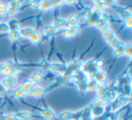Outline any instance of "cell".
<instances>
[{"instance_id": "cell-1", "label": "cell", "mask_w": 132, "mask_h": 120, "mask_svg": "<svg viewBox=\"0 0 132 120\" xmlns=\"http://www.w3.org/2000/svg\"><path fill=\"white\" fill-rule=\"evenodd\" d=\"M101 12L98 11V10H94V11H92V15H90V17H89L88 19H87V24L88 25H95L96 23H97V21L100 19V15H101Z\"/></svg>"}, {"instance_id": "cell-2", "label": "cell", "mask_w": 132, "mask_h": 120, "mask_svg": "<svg viewBox=\"0 0 132 120\" xmlns=\"http://www.w3.org/2000/svg\"><path fill=\"white\" fill-rule=\"evenodd\" d=\"M93 77H94V80H95V82L98 84L103 83V82H105L107 80L106 72H104V71H97Z\"/></svg>"}, {"instance_id": "cell-3", "label": "cell", "mask_w": 132, "mask_h": 120, "mask_svg": "<svg viewBox=\"0 0 132 120\" xmlns=\"http://www.w3.org/2000/svg\"><path fill=\"white\" fill-rule=\"evenodd\" d=\"M41 114H42L43 117L46 120H53L55 118V113L52 110L51 108H44L41 111Z\"/></svg>"}, {"instance_id": "cell-4", "label": "cell", "mask_w": 132, "mask_h": 120, "mask_svg": "<svg viewBox=\"0 0 132 120\" xmlns=\"http://www.w3.org/2000/svg\"><path fill=\"white\" fill-rule=\"evenodd\" d=\"M34 32H35V30H34L32 27H24V28H22L18 33H19V35H20V37L29 38Z\"/></svg>"}, {"instance_id": "cell-5", "label": "cell", "mask_w": 132, "mask_h": 120, "mask_svg": "<svg viewBox=\"0 0 132 120\" xmlns=\"http://www.w3.org/2000/svg\"><path fill=\"white\" fill-rule=\"evenodd\" d=\"M17 119H21V120H28V119H31L33 117V114L28 111H21V112L17 113L15 115Z\"/></svg>"}, {"instance_id": "cell-6", "label": "cell", "mask_w": 132, "mask_h": 120, "mask_svg": "<svg viewBox=\"0 0 132 120\" xmlns=\"http://www.w3.org/2000/svg\"><path fill=\"white\" fill-rule=\"evenodd\" d=\"M90 111H92L90 113L92 114V116H94L95 117H98V116H101V115L103 114V112H104V107L99 105H94L92 110H90Z\"/></svg>"}, {"instance_id": "cell-7", "label": "cell", "mask_w": 132, "mask_h": 120, "mask_svg": "<svg viewBox=\"0 0 132 120\" xmlns=\"http://www.w3.org/2000/svg\"><path fill=\"white\" fill-rule=\"evenodd\" d=\"M33 87H34L33 82H31L30 80H26V81H24V83L22 84V87H21V89L24 90V93L31 94V91H32V89H33Z\"/></svg>"}, {"instance_id": "cell-8", "label": "cell", "mask_w": 132, "mask_h": 120, "mask_svg": "<svg viewBox=\"0 0 132 120\" xmlns=\"http://www.w3.org/2000/svg\"><path fill=\"white\" fill-rule=\"evenodd\" d=\"M107 42H108V44H110L111 47H113L114 49H116V48L120 45V42H119V40L118 39V37L115 36V35H113V36L110 37V38L107 39Z\"/></svg>"}, {"instance_id": "cell-9", "label": "cell", "mask_w": 132, "mask_h": 120, "mask_svg": "<svg viewBox=\"0 0 132 120\" xmlns=\"http://www.w3.org/2000/svg\"><path fill=\"white\" fill-rule=\"evenodd\" d=\"M48 67L52 70V71H65V66L62 63H56V62H53V63H51L48 65Z\"/></svg>"}, {"instance_id": "cell-10", "label": "cell", "mask_w": 132, "mask_h": 120, "mask_svg": "<svg viewBox=\"0 0 132 120\" xmlns=\"http://www.w3.org/2000/svg\"><path fill=\"white\" fill-rule=\"evenodd\" d=\"M44 89L40 87L35 88L31 91V95L33 97H35V98H41L42 96H44Z\"/></svg>"}, {"instance_id": "cell-11", "label": "cell", "mask_w": 132, "mask_h": 120, "mask_svg": "<svg viewBox=\"0 0 132 120\" xmlns=\"http://www.w3.org/2000/svg\"><path fill=\"white\" fill-rule=\"evenodd\" d=\"M78 23H79V17L75 15H72L67 18L66 20V24H69L70 26H74L77 25Z\"/></svg>"}, {"instance_id": "cell-12", "label": "cell", "mask_w": 132, "mask_h": 120, "mask_svg": "<svg viewBox=\"0 0 132 120\" xmlns=\"http://www.w3.org/2000/svg\"><path fill=\"white\" fill-rule=\"evenodd\" d=\"M53 8V5H52L51 1H42L40 5V9L44 12H48L52 10Z\"/></svg>"}, {"instance_id": "cell-13", "label": "cell", "mask_w": 132, "mask_h": 120, "mask_svg": "<svg viewBox=\"0 0 132 120\" xmlns=\"http://www.w3.org/2000/svg\"><path fill=\"white\" fill-rule=\"evenodd\" d=\"M29 40L31 41V42H33L34 44H38L41 42V33L38 32H34L32 33V35L29 37Z\"/></svg>"}, {"instance_id": "cell-14", "label": "cell", "mask_w": 132, "mask_h": 120, "mask_svg": "<svg viewBox=\"0 0 132 120\" xmlns=\"http://www.w3.org/2000/svg\"><path fill=\"white\" fill-rule=\"evenodd\" d=\"M44 79V75L42 73H39V72H35L34 73L33 75L31 76L30 78V81L33 82L34 84L35 83H38V82H41Z\"/></svg>"}, {"instance_id": "cell-15", "label": "cell", "mask_w": 132, "mask_h": 120, "mask_svg": "<svg viewBox=\"0 0 132 120\" xmlns=\"http://www.w3.org/2000/svg\"><path fill=\"white\" fill-rule=\"evenodd\" d=\"M65 24H66V21L64 20V19L57 18V19H55L54 22H53V26L57 30V29H59V28H62V27H63V26H65Z\"/></svg>"}, {"instance_id": "cell-16", "label": "cell", "mask_w": 132, "mask_h": 120, "mask_svg": "<svg viewBox=\"0 0 132 120\" xmlns=\"http://www.w3.org/2000/svg\"><path fill=\"white\" fill-rule=\"evenodd\" d=\"M95 25L97 26L99 29H101V31H104V30H106V29H109V23L106 22V21L101 20V19H99V20L97 21Z\"/></svg>"}, {"instance_id": "cell-17", "label": "cell", "mask_w": 132, "mask_h": 120, "mask_svg": "<svg viewBox=\"0 0 132 120\" xmlns=\"http://www.w3.org/2000/svg\"><path fill=\"white\" fill-rule=\"evenodd\" d=\"M8 38L12 42H17L20 39V35H19L18 31H10L9 35H8Z\"/></svg>"}, {"instance_id": "cell-18", "label": "cell", "mask_w": 132, "mask_h": 120, "mask_svg": "<svg viewBox=\"0 0 132 120\" xmlns=\"http://www.w3.org/2000/svg\"><path fill=\"white\" fill-rule=\"evenodd\" d=\"M119 14L123 19H128V17H131V13L129 12V10L124 9V8H119Z\"/></svg>"}, {"instance_id": "cell-19", "label": "cell", "mask_w": 132, "mask_h": 120, "mask_svg": "<svg viewBox=\"0 0 132 120\" xmlns=\"http://www.w3.org/2000/svg\"><path fill=\"white\" fill-rule=\"evenodd\" d=\"M98 88H99V84L96 83L95 81H90L88 83H86V90L94 91L97 90Z\"/></svg>"}, {"instance_id": "cell-20", "label": "cell", "mask_w": 132, "mask_h": 120, "mask_svg": "<svg viewBox=\"0 0 132 120\" xmlns=\"http://www.w3.org/2000/svg\"><path fill=\"white\" fill-rule=\"evenodd\" d=\"M7 24H8V27H9L10 31H17V28H18V26H19V23L17 22L16 20H15V19L11 20Z\"/></svg>"}, {"instance_id": "cell-21", "label": "cell", "mask_w": 132, "mask_h": 120, "mask_svg": "<svg viewBox=\"0 0 132 120\" xmlns=\"http://www.w3.org/2000/svg\"><path fill=\"white\" fill-rule=\"evenodd\" d=\"M72 111H64L61 114L60 118L62 120H70L72 119Z\"/></svg>"}, {"instance_id": "cell-22", "label": "cell", "mask_w": 132, "mask_h": 120, "mask_svg": "<svg viewBox=\"0 0 132 120\" xmlns=\"http://www.w3.org/2000/svg\"><path fill=\"white\" fill-rule=\"evenodd\" d=\"M14 95H15V97L16 98H22L24 97V95H26V93L24 92V90H23L21 88H17L16 89H15L14 90Z\"/></svg>"}, {"instance_id": "cell-23", "label": "cell", "mask_w": 132, "mask_h": 120, "mask_svg": "<svg viewBox=\"0 0 132 120\" xmlns=\"http://www.w3.org/2000/svg\"><path fill=\"white\" fill-rule=\"evenodd\" d=\"M44 32H45V33L48 35H53L56 33V29H55L53 25H46L45 27H44Z\"/></svg>"}, {"instance_id": "cell-24", "label": "cell", "mask_w": 132, "mask_h": 120, "mask_svg": "<svg viewBox=\"0 0 132 120\" xmlns=\"http://www.w3.org/2000/svg\"><path fill=\"white\" fill-rule=\"evenodd\" d=\"M95 103L96 105H99V106H101V107H104V106H106L107 104L109 103V100L107 99L106 98H98L97 99L95 100Z\"/></svg>"}, {"instance_id": "cell-25", "label": "cell", "mask_w": 132, "mask_h": 120, "mask_svg": "<svg viewBox=\"0 0 132 120\" xmlns=\"http://www.w3.org/2000/svg\"><path fill=\"white\" fill-rule=\"evenodd\" d=\"M129 102V98L128 97H121L118 99V103H119V107H122L125 106Z\"/></svg>"}, {"instance_id": "cell-26", "label": "cell", "mask_w": 132, "mask_h": 120, "mask_svg": "<svg viewBox=\"0 0 132 120\" xmlns=\"http://www.w3.org/2000/svg\"><path fill=\"white\" fill-rule=\"evenodd\" d=\"M114 54H115V56H122L123 54H125L124 53V47H123L122 45H119V47H117L116 49H114Z\"/></svg>"}, {"instance_id": "cell-27", "label": "cell", "mask_w": 132, "mask_h": 120, "mask_svg": "<svg viewBox=\"0 0 132 120\" xmlns=\"http://www.w3.org/2000/svg\"><path fill=\"white\" fill-rule=\"evenodd\" d=\"M124 47V53L126 55H128V56L131 57L132 56V45L130 44H126L125 46H123Z\"/></svg>"}, {"instance_id": "cell-28", "label": "cell", "mask_w": 132, "mask_h": 120, "mask_svg": "<svg viewBox=\"0 0 132 120\" xmlns=\"http://www.w3.org/2000/svg\"><path fill=\"white\" fill-rule=\"evenodd\" d=\"M69 31L72 33V35H78L80 33H81V28L78 25H74V26H70V29Z\"/></svg>"}, {"instance_id": "cell-29", "label": "cell", "mask_w": 132, "mask_h": 120, "mask_svg": "<svg viewBox=\"0 0 132 120\" xmlns=\"http://www.w3.org/2000/svg\"><path fill=\"white\" fill-rule=\"evenodd\" d=\"M21 6V1H18V0H13V1H10L9 3V7L11 8H15V9H17L20 7Z\"/></svg>"}, {"instance_id": "cell-30", "label": "cell", "mask_w": 132, "mask_h": 120, "mask_svg": "<svg viewBox=\"0 0 132 120\" xmlns=\"http://www.w3.org/2000/svg\"><path fill=\"white\" fill-rule=\"evenodd\" d=\"M92 11H93V10L90 7L84 8V10H83V12H82V16L84 17V18L88 19L89 17H90V15H92Z\"/></svg>"}, {"instance_id": "cell-31", "label": "cell", "mask_w": 132, "mask_h": 120, "mask_svg": "<svg viewBox=\"0 0 132 120\" xmlns=\"http://www.w3.org/2000/svg\"><path fill=\"white\" fill-rule=\"evenodd\" d=\"M97 94H98V96H99V98H103V97L105 98V96H106V94H107L106 88L99 87L97 89Z\"/></svg>"}, {"instance_id": "cell-32", "label": "cell", "mask_w": 132, "mask_h": 120, "mask_svg": "<svg viewBox=\"0 0 132 120\" xmlns=\"http://www.w3.org/2000/svg\"><path fill=\"white\" fill-rule=\"evenodd\" d=\"M102 35H103V36L106 38V40L109 38H110V37H112L113 35H115L113 33V31H112L111 29H110V28H109V29L104 30V31H102Z\"/></svg>"}, {"instance_id": "cell-33", "label": "cell", "mask_w": 132, "mask_h": 120, "mask_svg": "<svg viewBox=\"0 0 132 120\" xmlns=\"http://www.w3.org/2000/svg\"><path fill=\"white\" fill-rule=\"evenodd\" d=\"M10 32L8 24L6 23H0V33H8Z\"/></svg>"}, {"instance_id": "cell-34", "label": "cell", "mask_w": 132, "mask_h": 120, "mask_svg": "<svg viewBox=\"0 0 132 120\" xmlns=\"http://www.w3.org/2000/svg\"><path fill=\"white\" fill-rule=\"evenodd\" d=\"M105 98H107L108 100H110V101H113L117 98V92H107Z\"/></svg>"}, {"instance_id": "cell-35", "label": "cell", "mask_w": 132, "mask_h": 120, "mask_svg": "<svg viewBox=\"0 0 132 120\" xmlns=\"http://www.w3.org/2000/svg\"><path fill=\"white\" fill-rule=\"evenodd\" d=\"M95 3V8L96 10L101 12V10H103V8H105V6L103 4V1H94Z\"/></svg>"}, {"instance_id": "cell-36", "label": "cell", "mask_w": 132, "mask_h": 120, "mask_svg": "<svg viewBox=\"0 0 132 120\" xmlns=\"http://www.w3.org/2000/svg\"><path fill=\"white\" fill-rule=\"evenodd\" d=\"M6 79V80L9 82V84L11 85V87L12 86H15L17 82V78L15 76H7Z\"/></svg>"}, {"instance_id": "cell-37", "label": "cell", "mask_w": 132, "mask_h": 120, "mask_svg": "<svg viewBox=\"0 0 132 120\" xmlns=\"http://www.w3.org/2000/svg\"><path fill=\"white\" fill-rule=\"evenodd\" d=\"M110 107H111V111L112 112H115V111L118 110L119 108V103H118V98H116L115 100L111 101V105H110Z\"/></svg>"}, {"instance_id": "cell-38", "label": "cell", "mask_w": 132, "mask_h": 120, "mask_svg": "<svg viewBox=\"0 0 132 120\" xmlns=\"http://www.w3.org/2000/svg\"><path fill=\"white\" fill-rule=\"evenodd\" d=\"M7 9H8L7 6L1 3V4H0V15H4L5 14L7 13Z\"/></svg>"}, {"instance_id": "cell-39", "label": "cell", "mask_w": 132, "mask_h": 120, "mask_svg": "<svg viewBox=\"0 0 132 120\" xmlns=\"http://www.w3.org/2000/svg\"><path fill=\"white\" fill-rule=\"evenodd\" d=\"M102 66H103V61L102 60H98V61H96L95 62H93V68L97 70V71L98 70L100 71V69H101Z\"/></svg>"}, {"instance_id": "cell-40", "label": "cell", "mask_w": 132, "mask_h": 120, "mask_svg": "<svg viewBox=\"0 0 132 120\" xmlns=\"http://www.w3.org/2000/svg\"><path fill=\"white\" fill-rule=\"evenodd\" d=\"M0 85L2 86L3 88H4L6 90H7V89H9L10 88H11V85L9 84V82L6 80V79H4V80L1 81V83H0Z\"/></svg>"}, {"instance_id": "cell-41", "label": "cell", "mask_w": 132, "mask_h": 120, "mask_svg": "<svg viewBox=\"0 0 132 120\" xmlns=\"http://www.w3.org/2000/svg\"><path fill=\"white\" fill-rule=\"evenodd\" d=\"M11 69L12 67H9V66H5L4 68L2 69V71H1V73L4 75H7V76H9L10 73H11Z\"/></svg>"}, {"instance_id": "cell-42", "label": "cell", "mask_w": 132, "mask_h": 120, "mask_svg": "<svg viewBox=\"0 0 132 120\" xmlns=\"http://www.w3.org/2000/svg\"><path fill=\"white\" fill-rule=\"evenodd\" d=\"M40 5H41V1H32L30 3V6L34 9H38L40 8Z\"/></svg>"}, {"instance_id": "cell-43", "label": "cell", "mask_w": 132, "mask_h": 120, "mask_svg": "<svg viewBox=\"0 0 132 120\" xmlns=\"http://www.w3.org/2000/svg\"><path fill=\"white\" fill-rule=\"evenodd\" d=\"M3 120H17L15 114H8L3 117Z\"/></svg>"}, {"instance_id": "cell-44", "label": "cell", "mask_w": 132, "mask_h": 120, "mask_svg": "<svg viewBox=\"0 0 132 120\" xmlns=\"http://www.w3.org/2000/svg\"><path fill=\"white\" fill-rule=\"evenodd\" d=\"M63 4V1H61V0H54V1H52V5H53V7H60Z\"/></svg>"}, {"instance_id": "cell-45", "label": "cell", "mask_w": 132, "mask_h": 120, "mask_svg": "<svg viewBox=\"0 0 132 120\" xmlns=\"http://www.w3.org/2000/svg\"><path fill=\"white\" fill-rule=\"evenodd\" d=\"M20 72H21L20 69H16V68H12V69H11V73H10L9 76H15V77H16L17 75H18Z\"/></svg>"}, {"instance_id": "cell-46", "label": "cell", "mask_w": 132, "mask_h": 120, "mask_svg": "<svg viewBox=\"0 0 132 120\" xmlns=\"http://www.w3.org/2000/svg\"><path fill=\"white\" fill-rule=\"evenodd\" d=\"M63 37L65 39H72V37H73V35H72V33H71L69 30H65V31L63 32Z\"/></svg>"}, {"instance_id": "cell-47", "label": "cell", "mask_w": 132, "mask_h": 120, "mask_svg": "<svg viewBox=\"0 0 132 120\" xmlns=\"http://www.w3.org/2000/svg\"><path fill=\"white\" fill-rule=\"evenodd\" d=\"M124 24L127 28H131L132 27V17H128V19H126Z\"/></svg>"}, {"instance_id": "cell-48", "label": "cell", "mask_w": 132, "mask_h": 120, "mask_svg": "<svg viewBox=\"0 0 132 120\" xmlns=\"http://www.w3.org/2000/svg\"><path fill=\"white\" fill-rule=\"evenodd\" d=\"M100 19H101V20L108 22V20H109V15L107 13H105V12H101V15H100Z\"/></svg>"}, {"instance_id": "cell-49", "label": "cell", "mask_w": 132, "mask_h": 120, "mask_svg": "<svg viewBox=\"0 0 132 120\" xmlns=\"http://www.w3.org/2000/svg\"><path fill=\"white\" fill-rule=\"evenodd\" d=\"M17 13V9H15V8H11V7H8L7 9V14L8 15H15V14Z\"/></svg>"}, {"instance_id": "cell-50", "label": "cell", "mask_w": 132, "mask_h": 120, "mask_svg": "<svg viewBox=\"0 0 132 120\" xmlns=\"http://www.w3.org/2000/svg\"><path fill=\"white\" fill-rule=\"evenodd\" d=\"M115 3H117L116 1H103V4H104L105 7H110V6H113Z\"/></svg>"}, {"instance_id": "cell-51", "label": "cell", "mask_w": 132, "mask_h": 120, "mask_svg": "<svg viewBox=\"0 0 132 120\" xmlns=\"http://www.w3.org/2000/svg\"><path fill=\"white\" fill-rule=\"evenodd\" d=\"M6 94V89L0 85V96H4Z\"/></svg>"}, {"instance_id": "cell-52", "label": "cell", "mask_w": 132, "mask_h": 120, "mask_svg": "<svg viewBox=\"0 0 132 120\" xmlns=\"http://www.w3.org/2000/svg\"><path fill=\"white\" fill-rule=\"evenodd\" d=\"M65 3L66 4H68V5H74L75 4V1H65Z\"/></svg>"}, {"instance_id": "cell-53", "label": "cell", "mask_w": 132, "mask_h": 120, "mask_svg": "<svg viewBox=\"0 0 132 120\" xmlns=\"http://www.w3.org/2000/svg\"><path fill=\"white\" fill-rule=\"evenodd\" d=\"M5 66H6V64H0V72H1V71H2V69Z\"/></svg>"}, {"instance_id": "cell-54", "label": "cell", "mask_w": 132, "mask_h": 120, "mask_svg": "<svg viewBox=\"0 0 132 120\" xmlns=\"http://www.w3.org/2000/svg\"><path fill=\"white\" fill-rule=\"evenodd\" d=\"M82 120H92V118H90V117H83Z\"/></svg>"}, {"instance_id": "cell-55", "label": "cell", "mask_w": 132, "mask_h": 120, "mask_svg": "<svg viewBox=\"0 0 132 120\" xmlns=\"http://www.w3.org/2000/svg\"><path fill=\"white\" fill-rule=\"evenodd\" d=\"M92 120H103L102 118H101L100 116H98V117H95L94 119H92Z\"/></svg>"}, {"instance_id": "cell-56", "label": "cell", "mask_w": 132, "mask_h": 120, "mask_svg": "<svg viewBox=\"0 0 132 120\" xmlns=\"http://www.w3.org/2000/svg\"><path fill=\"white\" fill-rule=\"evenodd\" d=\"M106 120H110V119H109V118H108V119H106Z\"/></svg>"}, {"instance_id": "cell-57", "label": "cell", "mask_w": 132, "mask_h": 120, "mask_svg": "<svg viewBox=\"0 0 132 120\" xmlns=\"http://www.w3.org/2000/svg\"><path fill=\"white\" fill-rule=\"evenodd\" d=\"M0 4H1V2H0Z\"/></svg>"}]
</instances>
